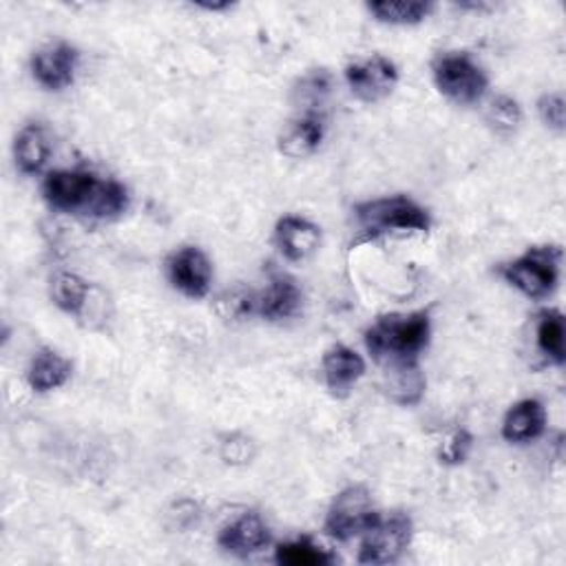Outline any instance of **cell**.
<instances>
[{
	"label": "cell",
	"mask_w": 566,
	"mask_h": 566,
	"mask_svg": "<svg viewBox=\"0 0 566 566\" xmlns=\"http://www.w3.org/2000/svg\"><path fill=\"white\" fill-rule=\"evenodd\" d=\"M43 195L56 210L96 219L118 217L129 206V193L120 182L91 171H54L43 184Z\"/></svg>",
	"instance_id": "cell-1"
},
{
	"label": "cell",
	"mask_w": 566,
	"mask_h": 566,
	"mask_svg": "<svg viewBox=\"0 0 566 566\" xmlns=\"http://www.w3.org/2000/svg\"><path fill=\"white\" fill-rule=\"evenodd\" d=\"M429 341V315H388L381 317L366 335V346L377 363L390 374L418 370V355Z\"/></svg>",
	"instance_id": "cell-2"
},
{
	"label": "cell",
	"mask_w": 566,
	"mask_h": 566,
	"mask_svg": "<svg viewBox=\"0 0 566 566\" xmlns=\"http://www.w3.org/2000/svg\"><path fill=\"white\" fill-rule=\"evenodd\" d=\"M355 213H357L359 228L368 237H379V235H385L392 230L425 232L429 228L427 210L403 195L366 202V204L357 206Z\"/></svg>",
	"instance_id": "cell-3"
},
{
	"label": "cell",
	"mask_w": 566,
	"mask_h": 566,
	"mask_svg": "<svg viewBox=\"0 0 566 566\" xmlns=\"http://www.w3.org/2000/svg\"><path fill=\"white\" fill-rule=\"evenodd\" d=\"M559 248L542 246L526 250L520 259L502 268L504 279L531 300L548 297L557 286L559 274Z\"/></svg>",
	"instance_id": "cell-4"
},
{
	"label": "cell",
	"mask_w": 566,
	"mask_h": 566,
	"mask_svg": "<svg viewBox=\"0 0 566 566\" xmlns=\"http://www.w3.org/2000/svg\"><path fill=\"white\" fill-rule=\"evenodd\" d=\"M381 513L372 504V496L366 487L355 485L344 489L326 518V531L335 540H352L355 535H363L368 529L377 524Z\"/></svg>",
	"instance_id": "cell-5"
},
{
	"label": "cell",
	"mask_w": 566,
	"mask_h": 566,
	"mask_svg": "<svg viewBox=\"0 0 566 566\" xmlns=\"http://www.w3.org/2000/svg\"><path fill=\"white\" fill-rule=\"evenodd\" d=\"M436 87L458 105H474L487 91L485 72L467 54H445L434 61Z\"/></svg>",
	"instance_id": "cell-6"
},
{
	"label": "cell",
	"mask_w": 566,
	"mask_h": 566,
	"mask_svg": "<svg viewBox=\"0 0 566 566\" xmlns=\"http://www.w3.org/2000/svg\"><path fill=\"white\" fill-rule=\"evenodd\" d=\"M363 542L359 548L361 564H392L396 562L412 540V520L394 511L390 515H381L372 529L363 533Z\"/></svg>",
	"instance_id": "cell-7"
},
{
	"label": "cell",
	"mask_w": 566,
	"mask_h": 566,
	"mask_svg": "<svg viewBox=\"0 0 566 566\" xmlns=\"http://www.w3.org/2000/svg\"><path fill=\"white\" fill-rule=\"evenodd\" d=\"M346 80L359 100L379 102L388 98L396 87L399 72L388 58L372 56L350 65L346 69Z\"/></svg>",
	"instance_id": "cell-8"
},
{
	"label": "cell",
	"mask_w": 566,
	"mask_h": 566,
	"mask_svg": "<svg viewBox=\"0 0 566 566\" xmlns=\"http://www.w3.org/2000/svg\"><path fill=\"white\" fill-rule=\"evenodd\" d=\"M168 279L173 286L191 300H202L208 295L213 268L208 257L199 248H182L177 250L168 263Z\"/></svg>",
	"instance_id": "cell-9"
},
{
	"label": "cell",
	"mask_w": 566,
	"mask_h": 566,
	"mask_svg": "<svg viewBox=\"0 0 566 566\" xmlns=\"http://www.w3.org/2000/svg\"><path fill=\"white\" fill-rule=\"evenodd\" d=\"M78 69V52L67 43H56L41 50L32 61V72L39 85L50 91L67 89Z\"/></svg>",
	"instance_id": "cell-10"
},
{
	"label": "cell",
	"mask_w": 566,
	"mask_h": 566,
	"mask_svg": "<svg viewBox=\"0 0 566 566\" xmlns=\"http://www.w3.org/2000/svg\"><path fill=\"white\" fill-rule=\"evenodd\" d=\"M274 239L283 257L291 261H304L319 248L322 228L304 217L289 215L279 219Z\"/></svg>",
	"instance_id": "cell-11"
},
{
	"label": "cell",
	"mask_w": 566,
	"mask_h": 566,
	"mask_svg": "<svg viewBox=\"0 0 566 566\" xmlns=\"http://www.w3.org/2000/svg\"><path fill=\"white\" fill-rule=\"evenodd\" d=\"M217 542L226 553H232L237 557H248L252 553H259L270 542V533L259 515L246 513L232 520L230 524H226Z\"/></svg>",
	"instance_id": "cell-12"
},
{
	"label": "cell",
	"mask_w": 566,
	"mask_h": 566,
	"mask_svg": "<svg viewBox=\"0 0 566 566\" xmlns=\"http://www.w3.org/2000/svg\"><path fill=\"white\" fill-rule=\"evenodd\" d=\"M363 374H366V361L355 350H350L346 346H335L326 352L324 377H326L328 388L335 394H339V396L348 394Z\"/></svg>",
	"instance_id": "cell-13"
},
{
	"label": "cell",
	"mask_w": 566,
	"mask_h": 566,
	"mask_svg": "<svg viewBox=\"0 0 566 566\" xmlns=\"http://www.w3.org/2000/svg\"><path fill=\"white\" fill-rule=\"evenodd\" d=\"M546 412L540 401L526 399L513 405L502 423V436L509 443H529L544 432Z\"/></svg>",
	"instance_id": "cell-14"
},
{
	"label": "cell",
	"mask_w": 566,
	"mask_h": 566,
	"mask_svg": "<svg viewBox=\"0 0 566 566\" xmlns=\"http://www.w3.org/2000/svg\"><path fill=\"white\" fill-rule=\"evenodd\" d=\"M324 140V122L315 116H304L300 120H293L286 129H283L279 138V149L289 157H308L313 155Z\"/></svg>",
	"instance_id": "cell-15"
},
{
	"label": "cell",
	"mask_w": 566,
	"mask_h": 566,
	"mask_svg": "<svg viewBox=\"0 0 566 566\" xmlns=\"http://www.w3.org/2000/svg\"><path fill=\"white\" fill-rule=\"evenodd\" d=\"M302 304V293L295 286V281L291 279H274L272 286L257 297V313L263 319L270 322H279V319H289L297 313Z\"/></svg>",
	"instance_id": "cell-16"
},
{
	"label": "cell",
	"mask_w": 566,
	"mask_h": 566,
	"mask_svg": "<svg viewBox=\"0 0 566 566\" xmlns=\"http://www.w3.org/2000/svg\"><path fill=\"white\" fill-rule=\"evenodd\" d=\"M52 153L50 146V138L43 131V127L30 124L25 127L19 138H17V146H14V155H17V164L25 175H36L43 171V166L47 164Z\"/></svg>",
	"instance_id": "cell-17"
},
{
	"label": "cell",
	"mask_w": 566,
	"mask_h": 566,
	"mask_svg": "<svg viewBox=\"0 0 566 566\" xmlns=\"http://www.w3.org/2000/svg\"><path fill=\"white\" fill-rule=\"evenodd\" d=\"M69 374H72V363L67 359H63L54 350H41L32 361L28 379L36 392H52L65 385Z\"/></svg>",
	"instance_id": "cell-18"
},
{
	"label": "cell",
	"mask_w": 566,
	"mask_h": 566,
	"mask_svg": "<svg viewBox=\"0 0 566 566\" xmlns=\"http://www.w3.org/2000/svg\"><path fill=\"white\" fill-rule=\"evenodd\" d=\"M89 295V283L72 272L56 274L52 283V297L56 306L69 315H80Z\"/></svg>",
	"instance_id": "cell-19"
},
{
	"label": "cell",
	"mask_w": 566,
	"mask_h": 566,
	"mask_svg": "<svg viewBox=\"0 0 566 566\" xmlns=\"http://www.w3.org/2000/svg\"><path fill=\"white\" fill-rule=\"evenodd\" d=\"M368 10L381 23L416 25L427 19V14L432 12V6L429 3H407V0H403V3H394V0H381V3H370Z\"/></svg>",
	"instance_id": "cell-20"
},
{
	"label": "cell",
	"mask_w": 566,
	"mask_h": 566,
	"mask_svg": "<svg viewBox=\"0 0 566 566\" xmlns=\"http://www.w3.org/2000/svg\"><path fill=\"white\" fill-rule=\"evenodd\" d=\"M276 562L286 566H324L335 562V557L311 540H295L276 548Z\"/></svg>",
	"instance_id": "cell-21"
},
{
	"label": "cell",
	"mask_w": 566,
	"mask_h": 566,
	"mask_svg": "<svg viewBox=\"0 0 566 566\" xmlns=\"http://www.w3.org/2000/svg\"><path fill=\"white\" fill-rule=\"evenodd\" d=\"M537 346L553 363H564V319L557 311L542 315L537 324Z\"/></svg>",
	"instance_id": "cell-22"
},
{
	"label": "cell",
	"mask_w": 566,
	"mask_h": 566,
	"mask_svg": "<svg viewBox=\"0 0 566 566\" xmlns=\"http://www.w3.org/2000/svg\"><path fill=\"white\" fill-rule=\"evenodd\" d=\"M217 311L228 322H239L257 313V295L246 289H232L217 300Z\"/></svg>",
	"instance_id": "cell-23"
},
{
	"label": "cell",
	"mask_w": 566,
	"mask_h": 566,
	"mask_svg": "<svg viewBox=\"0 0 566 566\" xmlns=\"http://www.w3.org/2000/svg\"><path fill=\"white\" fill-rule=\"evenodd\" d=\"M489 122L500 131V133H511L520 127L522 122V111L518 107L515 100L507 98V96H500L491 102V109H489Z\"/></svg>",
	"instance_id": "cell-24"
},
{
	"label": "cell",
	"mask_w": 566,
	"mask_h": 566,
	"mask_svg": "<svg viewBox=\"0 0 566 566\" xmlns=\"http://www.w3.org/2000/svg\"><path fill=\"white\" fill-rule=\"evenodd\" d=\"M471 449V436L467 432H454L445 443H443V449H440V458L449 465H456V462H462L467 458Z\"/></svg>",
	"instance_id": "cell-25"
},
{
	"label": "cell",
	"mask_w": 566,
	"mask_h": 566,
	"mask_svg": "<svg viewBox=\"0 0 566 566\" xmlns=\"http://www.w3.org/2000/svg\"><path fill=\"white\" fill-rule=\"evenodd\" d=\"M540 116L542 120L555 129L562 131L564 129V116H566V107H564V98L559 94H548L540 100Z\"/></svg>",
	"instance_id": "cell-26"
}]
</instances>
